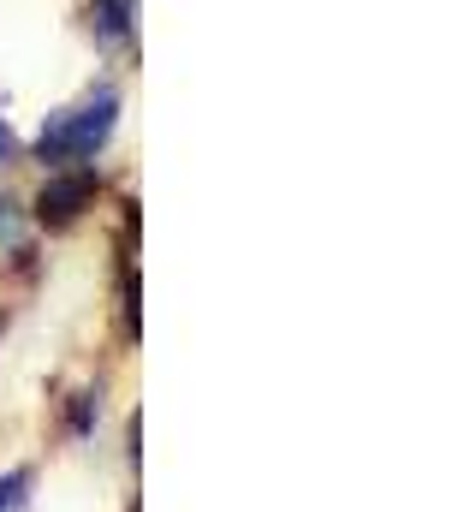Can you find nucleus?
<instances>
[{
	"mask_svg": "<svg viewBox=\"0 0 476 512\" xmlns=\"http://www.w3.org/2000/svg\"><path fill=\"white\" fill-rule=\"evenodd\" d=\"M90 203H96V173H60V179H48V185H42L36 215H42L48 227H66V221H78Z\"/></svg>",
	"mask_w": 476,
	"mask_h": 512,
	"instance_id": "nucleus-2",
	"label": "nucleus"
},
{
	"mask_svg": "<svg viewBox=\"0 0 476 512\" xmlns=\"http://www.w3.org/2000/svg\"><path fill=\"white\" fill-rule=\"evenodd\" d=\"M114 120H119V96L114 90H90L78 108H66V114H54L42 137H36V155L48 161V167H84V161H96V149L114 137Z\"/></svg>",
	"mask_w": 476,
	"mask_h": 512,
	"instance_id": "nucleus-1",
	"label": "nucleus"
},
{
	"mask_svg": "<svg viewBox=\"0 0 476 512\" xmlns=\"http://www.w3.org/2000/svg\"><path fill=\"white\" fill-rule=\"evenodd\" d=\"M0 239H18V215H12V203H0Z\"/></svg>",
	"mask_w": 476,
	"mask_h": 512,
	"instance_id": "nucleus-5",
	"label": "nucleus"
},
{
	"mask_svg": "<svg viewBox=\"0 0 476 512\" xmlns=\"http://www.w3.org/2000/svg\"><path fill=\"white\" fill-rule=\"evenodd\" d=\"M24 495H30V477L24 471L0 477V512H24Z\"/></svg>",
	"mask_w": 476,
	"mask_h": 512,
	"instance_id": "nucleus-4",
	"label": "nucleus"
},
{
	"mask_svg": "<svg viewBox=\"0 0 476 512\" xmlns=\"http://www.w3.org/2000/svg\"><path fill=\"white\" fill-rule=\"evenodd\" d=\"M12 155V131H6V120H0V161Z\"/></svg>",
	"mask_w": 476,
	"mask_h": 512,
	"instance_id": "nucleus-6",
	"label": "nucleus"
},
{
	"mask_svg": "<svg viewBox=\"0 0 476 512\" xmlns=\"http://www.w3.org/2000/svg\"><path fill=\"white\" fill-rule=\"evenodd\" d=\"M90 30L102 42H125L131 36V0H96L90 6Z\"/></svg>",
	"mask_w": 476,
	"mask_h": 512,
	"instance_id": "nucleus-3",
	"label": "nucleus"
}]
</instances>
